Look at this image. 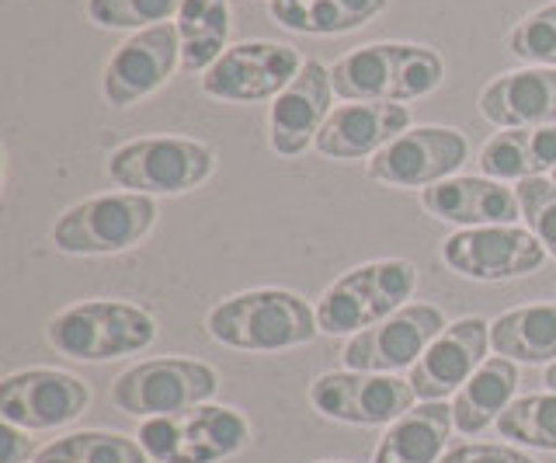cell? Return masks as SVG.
I'll use <instances>...</instances> for the list:
<instances>
[{"instance_id": "obj_29", "label": "cell", "mask_w": 556, "mask_h": 463, "mask_svg": "<svg viewBox=\"0 0 556 463\" xmlns=\"http://www.w3.org/2000/svg\"><path fill=\"white\" fill-rule=\"evenodd\" d=\"M87 18L109 32H143L174 22L181 0H87Z\"/></svg>"}, {"instance_id": "obj_36", "label": "cell", "mask_w": 556, "mask_h": 463, "mask_svg": "<svg viewBox=\"0 0 556 463\" xmlns=\"http://www.w3.org/2000/svg\"><path fill=\"white\" fill-rule=\"evenodd\" d=\"M553 182H556V171H553Z\"/></svg>"}, {"instance_id": "obj_9", "label": "cell", "mask_w": 556, "mask_h": 463, "mask_svg": "<svg viewBox=\"0 0 556 463\" xmlns=\"http://www.w3.org/2000/svg\"><path fill=\"white\" fill-rule=\"evenodd\" d=\"M309 404L317 415L341 425H393L417 404L410 380L396 373H324L309 384Z\"/></svg>"}, {"instance_id": "obj_6", "label": "cell", "mask_w": 556, "mask_h": 463, "mask_svg": "<svg viewBox=\"0 0 556 463\" xmlns=\"http://www.w3.org/2000/svg\"><path fill=\"white\" fill-rule=\"evenodd\" d=\"M216 171V150L188 136H139L104 161V175L139 196H181L205 185Z\"/></svg>"}, {"instance_id": "obj_23", "label": "cell", "mask_w": 556, "mask_h": 463, "mask_svg": "<svg viewBox=\"0 0 556 463\" xmlns=\"http://www.w3.org/2000/svg\"><path fill=\"white\" fill-rule=\"evenodd\" d=\"M483 178L494 182H526L556 171V126L532 129H501L480 150Z\"/></svg>"}, {"instance_id": "obj_3", "label": "cell", "mask_w": 556, "mask_h": 463, "mask_svg": "<svg viewBox=\"0 0 556 463\" xmlns=\"http://www.w3.org/2000/svg\"><path fill=\"white\" fill-rule=\"evenodd\" d=\"M156 321L129 300H84L46 324V341L77 363H109L153 346Z\"/></svg>"}, {"instance_id": "obj_11", "label": "cell", "mask_w": 556, "mask_h": 463, "mask_svg": "<svg viewBox=\"0 0 556 463\" xmlns=\"http://www.w3.org/2000/svg\"><path fill=\"white\" fill-rule=\"evenodd\" d=\"M442 262L463 279L504 283L543 268L546 248L535 241L529 227L497 223V227H466L448 234L442 245Z\"/></svg>"}, {"instance_id": "obj_32", "label": "cell", "mask_w": 556, "mask_h": 463, "mask_svg": "<svg viewBox=\"0 0 556 463\" xmlns=\"http://www.w3.org/2000/svg\"><path fill=\"white\" fill-rule=\"evenodd\" d=\"M439 463H535V460L504 442H456L448 446Z\"/></svg>"}, {"instance_id": "obj_14", "label": "cell", "mask_w": 556, "mask_h": 463, "mask_svg": "<svg viewBox=\"0 0 556 463\" xmlns=\"http://www.w3.org/2000/svg\"><path fill=\"white\" fill-rule=\"evenodd\" d=\"M91 404V387L63 370H22L0 384V418L25 433H49L77 422Z\"/></svg>"}, {"instance_id": "obj_15", "label": "cell", "mask_w": 556, "mask_h": 463, "mask_svg": "<svg viewBox=\"0 0 556 463\" xmlns=\"http://www.w3.org/2000/svg\"><path fill=\"white\" fill-rule=\"evenodd\" d=\"M445 328V314L434 303H407L390 321L352 335L341 359L348 370L358 373H400L410 370Z\"/></svg>"}, {"instance_id": "obj_34", "label": "cell", "mask_w": 556, "mask_h": 463, "mask_svg": "<svg viewBox=\"0 0 556 463\" xmlns=\"http://www.w3.org/2000/svg\"><path fill=\"white\" fill-rule=\"evenodd\" d=\"M543 384H546L549 390H556V363H549V366H546V376H543Z\"/></svg>"}, {"instance_id": "obj_24", "label": "cell", "mask_w": 556, "mask_h": 463, "mask_svg": "<svg viewBox=\"0 0 556 463\" xmlns=\"http://www.w3.org/2000/svg\"><path fill=\"white\" fill-rule=\"evenodd\" d=\"M390 8V0H268V18L300 36L358 32Z\"/></svg>"}, {"instance_id": "obj_33", "label": "cell", "mask_w": 556, "mask_h": 463, "mask_svg": "<svg viewBox=\"0 0 556 463\" xmlns=\"http://www.w3.org/2000/svg\"><path fill=\"white\" fill-rule=\"evenodd\" d=\"M0 446H4V453H0V463H25L28 456H35L39 450H35V442L28 439L25 428L17 425H8L0 428Z\"/></svg>"}, {"instance_id": "obj_7", "label": "cell", "mask_w": 556, "mask_h": 463, "mask_svg": "<svg viewBox=\"0 0 556 463\" xmlns=\"http://www.w3.org/2000/svg\"><path fill=\"white\" fill-rule=\"evenodd\" d=\"M156 223L153 196L139 192H109L84 199L63 210L52 223V245L63 254L87 259V254H122L147 241Z\"/></svg>"}, {"instance_id": "obj_18", "label": "cell", "mask_w": 556, "mask_h": 463, "mask_svg": "<svg viewBox=\"0 0 556 463\" xmlns=\"http://www.w3.org/2000/svg\"><path fill=\"white\" fill-rule=\"evenodd\" d=\"M410 129V109L393 101H348L330 112L317 136V153L327 161H365Z\"/></svg>"}, {"instance_id": "obj_19", "label": "cell", "mask_w": 556, "mask_h": 463, "mask_svg": "<svg viewBox=\"0 0 556 463\" xmlns=\"http://www.w3.org/2000/svg\"><path fill=\"white\" fill-rule=\"evenodd\" d=\"M480 115L497 129L556 126V66H521L480 91Z\"/></svg>"}, {"instance_id": "obj_28", "label": "cell", "mask_w": 556, "mask_h": 463, "mask_svg": "<svg viewBox=\"0 0 556 463\" xmlns=\"http://www.w3.org/2000/svg\"><path fill=\"white\" fill-rule=\"evenodd\" d=\"M497 433L501 439L529 446V450L556 453V390L515 398L511 408L497 418Z\"/></svg>"}, {"instance_id": "obj_4", "label": "cell", "mask_w": 556, "mask_h": 463, "mask_svg": "<svg viewBox=\"0 0 556 463\" xmlns=\"http://www.w3.org/2000/svg\"><path fill=\"white\" fill-rule=\"evenodd\" d=\"M417 289V265L407 259L365 262L330 283L317 300L320 335H362L407 306Z\"/></svg>"}, {"instance_id": "obj_20", "label": "cell", "mask_w": 556, "mask_h": 463, "mask_svg": "<svg viewBox=\"0 0 556 463\" xmlns=\"http://www.w3.org/2000/svg\"><path fill=\"white\" fill-rule=\"evenodd\" d=\"M421 205L442 223L466 227H497V223L521 220L515 188L494 178H459L452 175L421 192Z\"/></svg>"}, {"instance_id": "obj_1", "label": "cell", "mask_w": 556, "mask_h": 463, "mask_svg": "<svg viewBox=\"0 0 556 463\" xmlns=\"http://www.w3.org/2000/svg\"><path fill=\"white\" fill-rule=\"evenodd\" d=\"M205 331L216 346L237 352H282L309 346L320 335V324L317 306H309L300 293L261 286L216 303L205 317Z\"/></svg>"}, {"instance_id": "obj_25", "label": "cell", "mask_w": 556, "mask_h": 463, "mask_svg": "<svg viewBox=\"0 0 556 463\" xmlns=\"http://www.w3.org/2000/svg\"><path fill=\"white\" fill-rule=\"evenodd\" d=\"M491 349L515 363H556V303H529L491 321Z\"/></svg>"}, {"instance_id": "obj_30", "label": "cell", "mask_w": 556, "mask_h": 463, "mask_svg": "<svg viewBox=\"0 0 556 463\" xmlns=\"http://www.w3.org/2000/svg\"><path fill=\"white\" fill-rule=\"evenodd\" d=\"M504 42L526 66H556V0L518 18Z\"/></svg>"}, {"instance_id": "obj_2", "label": "cell", "mask_w": 556, "mask_h": 463, "mask_svg": "<svg viewBox=\"0 0 556 463\" xmlns=\"http://www.w3.org/2000/svg\"><path fill=\"white\" fill-rule=\"evenodd\" d=\"M445 60L431 46L414 42H372L344 53L330 66L334 95L344 101H407L428 98L442 88Z\"/></svg>"}, {"instance_id": "obj_35", "label": "cell", "mask_w": 556, "mask_h": 463, "mask_svg": "<svg viewBox=\"0 0 556 463\" xmlns=\"http://www.w3.org/2000/svg\"><path fill=\"white\" fill-rule=\"evenodd\" d=\"M320 463H334V460H320Z\"/></svg>"}, {"instance_id": "obj_16", "label": "cell", "mask_w": 556, "mask_h": 463, "mask_svg": "<svg viewBox=\"0 0 556 463\" xmlns=\"http://www.w3.org/2000/svg\"><path fill=\"white\" fill-rule=\"evenodd\" d=\"M334 112V84L330 66L306 60L289 88L268 109V147L278 158H300L306 147L317 143L324 123Z\"/></svg>"}, {"instance_id": "obj_8", "label": "cell", "mask_w": 556, "mask_h": 463, "mask_svg": "<svg viewBox=\"0 0 556 463\" xmlns=\"http://www.w3.org/2000/svg\"><path fill=\"white\" fill-rule=\"evenodd\" d=\"M219 390V373L202 363V359H147L126 373H118L112 384V401L122 415L132 418H156L178 415L185 408L208 404Z\"/></svg>"}, {"instance_id": "obj_5", "label": "cell", "mask_w": 556, "mask_h": 463, "mask_svg": "<svg viewBox=\"0 0 556 463\" xmlns=\"http://www.w3.org/2000/svg\"><path fill=\"white\" fill-rule=\"evenodd\" d=\"M254 428L230 404H195L139 422V446L153 463H219L251 446Z\"/></svg>"}, {"instance_id": "obj_13", "label": "cell", "mask_w": 556, "mask_h": 463, "mask_svg": "<svg viewBox=\"0 0 556 463\" xmlns=\"http://www.w3.org/2000/svg\"><path fill=\"white\" fill-rule=\"evenodd\" d=\"M174 71H181L178 25L164 22L143 32H132L112 53V60L104 63L101 95L112 109H132L161 91L174 77Z\"/></svg>"}, {"instance_id": "obj_10", "label": "cell", "mask_w": 556, "mask_h": 463, "mask_svg": "<svg viewBox=\"0 0 556 463\" xmlns=\"http://www.w3.org/2000/svg\"><path fill=\"white\" fill-rule=\"evenodd\" d=\"M303 63L306 60L300 57V49L286 42H237L202 74V91L208 98L233 101V105L275 101L303 71Z\"/></svg>"}, {"instance_id": "obj_27", "label": "cell", "mask_w": 556, "mask_h": 463, "mask_svg": "<svg viewBox=\"0 0 556 463\" xmlns=\"http://www.w3.org/2000/svg\"><path fill=\"white\" fill-rule=\"evenodd\" d=\"M31 463H150V456L136 436L87 428V433H70L39 446Z\"/></svg>"}, {"instance_id": "obj_12", "label": "cell", "mask_w": 556, "mask_h": 463, "mask_svg": "<svg viewBox=\"0 0 556 463\" xmlns=\"http://www.w3.org/2000/svg\"><path fill=\"white\" fill-rule=\"evenodd\" d=\"M469 158V143L452 126H410L390 140L365 171L369 178L390 188H431L452 178Z\"/></svg>"}, {"instance_id": "obj_26", "label": "cell", "mask_w": 556, "mask_h": 463, "mask_svg": "<svg viewBox=\"0 0 556 463\" xmlns=\"http://www.w3.org/2000/svg\"><path fill=\"white\" fill-rule=\"evenodd\" d=\"M181 71L205 74L230 49V0H181L178 18Z\"/></svg>"}, {"instance_id": "obj_17", "label": "cell", "mask_w": 556, "mask_h": 463, "mask_svg": "<svg viewBox=\"0 0 556 463\" xmlns=\"http://www.w3.org/2000/svg\"><path fill=\"white\" fill-rule=\"evenodd\" d=\"M491 349V321L459 317L431 341L425 355L410 366V387L417 401H445L456 393L469 376L486 363Z\"/></svg>"}, {"instance_id": "obj_21", "label": "cell", "mask_w": 556, "mask_h": 463, "mask_svg": "<svg viewBox=\"0 0 556 463\" xmlns=\"http://www.w3.org/2000/svg\"><path fill=\"white\" fill-rule=\"evenodd\" d=\"M452 404L445 401H421L414 404L404 418L387 425L379 436L372 463H439L448 450Z\"/></svg>"}, {"instance_id": "obj_22", "label": "cell", "mask_w": 556, "mask_h": 463, "mask_svg": "<svg viewBox=\"0 0 556 463\" xmlns=\"http://www.w3.org/2000/svg\"><path fill=\"white\" fill-rule=\"evenodd\" d=\"M518 390V363L504 355H486V363L469 376L452 398V422L459 436H477L486 425H497V418L511 408Z\"/></svg>"}, {"instance_id": "obj_31", "label": "cell", "mask_w": 556, "mask_h": 463, "mask_svg": "<svg viewBox=\"0 0 556 463\" xmlns=\"http://www.w3.org/2000/svg\"><path fill=\"white\" fill-rule=\"evenodd\" d=\"M521 205V220L535 234V241L556 259V182L553 178H526L515 185Z\"/></svg>"}]
</instances>
